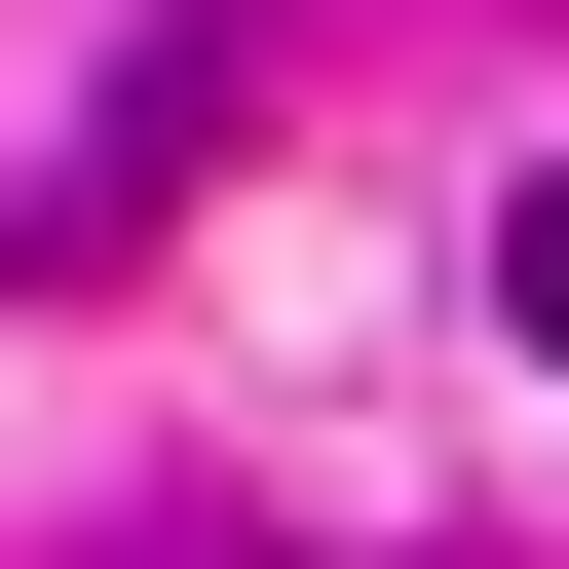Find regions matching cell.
I'll return each instance as SVG.
<instances>
[{
  "label": "cell",
  "mask_w": 569,
  "mask_h": 569,
  "mask_svg": "<svg viewBox=\"0 0 569 569\" xmlns=\"http://www.w3.org/2000/svg\"><path fill=\"white\" fill-rule=\"evenodd\" d=\"M152 569H266V531H152Z\"/></svg>",
  "instance_id": "obj_3"
},
{
  "label": "cell",
  "mask_w": 569,
  "mask_h": 569,
  "mask_svg": "<svg viewBox=\"0 0 569 569\" xmlns=\"http://www.w3.org/2000/svg\"><path fill=\"white\" fill-rule=\"evenodd\" d=\"M190 152H228V39H152V77H114V114H77V152H39V228H0V266H114V228H152V190H190Z\"/></svg>",
  "instance_id": "obj_1"
},
{
  "label": "cell",
  "mask_w": 569,
  "mask_h": 569,
  "mask_svg": "<svg viewBox=\"0 0 569 569\" xmlns=\"http://www.w3.org/2000/svg\"><path fill=\"white\" fill-rule=\"evenodd\" d=\"M493 305H531V380H569V152H531V190H493Z\"/></svg>",
  "instance_id": "obj_2"
}]
</instances>
